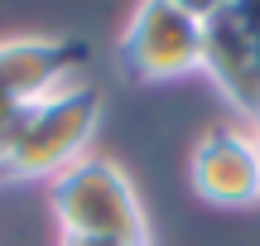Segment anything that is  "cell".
Listing matches in <instances>:
<instances>
[{
  "mask_svg": "<svg viewBox=\"0 0 260 246\" xmlns=\"http://www.w3.org/2000/svg\"><path fill=\"white\" fill-rule=\"evenodd\" d=\"M53 222L63 237H125L149 241V218L130 174L106 155H87L48 183Z\"/></svg>",
  "mask_w": 260,
  "mask_h": 246,
  "instance_id": "cell-2",
  "label": "cell"
},
{
  "mask_svg": "<svg viewBox=\"0 0 260 246\" xmlns=\"http://www.w3.org/2000/svg\"><path fill=\"white\" fill-rule=\"evenodd\" d=\"M58 246H154V241H125V237H58Z\"/></svg>",
  "mask_w": 260,
  "mask_h": 246,
  "instance_id": "cell-7",
  "label": "cell"
},
{
  "mask_svg": "<svg viewBox=\"0 0 260 246\" xmlns=\"http://www.w3.org/2000/svg\"><path fill=\"white\" fill-rule=\"evenodd\" d=\"M82 68H87L82 39H39V34L0 39V135H15L19 116L44 97H53L58 87L77 82Z\"/></svg>",
  "mask_w": 260,
  "mask_h": 246,
  "instance_id": "cell-4",
  "label": "cell"
},
{
  "mask_svg": "<svg viewBox=\"0 0 260 246\" xmlns=\"http://www.w3.org/2000/svg\"><path fill=\"white\" fill-rule=\"evenodd\" d=\"M121 68L140 82H178L203 73V19L174 0H140L121 34Z\"/></svg>",
  "mask_w": 260,
  "mask_h": 246,
  "instance_id": "cell-3",
  "label": "cell"
},
{
  "mask_svg": "<svg viewBox=\"0 0 260 246\" xmlns=\"http://www.w3.org/2000/svg\"><path fill=\"white\" fill-rule=\"evenodd\" d=\"M193 193L212 208H260V140L241 126H217L188 155Z\"/></svg>",
  "mask_w": 260,
  "mask_h": 246,
  "instance_id": "cell-5",
  "label": "cell"
},
{
  "mask_svg": "<svg viewBox=\"0 0 260 246\" xmlns=\"http://www.w3.org/2000/svg\"><path fill=\"white\" fill-rule=\"evenodd\" d=\"M102 121V92L92 82H68L39 106L19 116L10 135V155L0 164V183L10 179H48L68 174L77 160L92 155V135Z\"/></svg>",
  "mask_w": 260,
  "mask_h": 246,
  "instance_id": "cell-1",
  "label": "cell"
},
{
  "mask_svg": "<svg viewBox=\"0 0 260 246\" xmlns=\"http://www.w3.org/2000/svg\"><path fill=\"white\" fill-rule=\"evenodd\" d=\"M174 5H183L188 15H198V19H212V15H222L232 0H174Z\"/></svg>",
  "mask_w": 260,
  "mask_h": 246,
  "instance_id": "cell-8",
  "label": "cell"
},
{
  "mask_svg": "<svg viewBox=\"0 0 260 246\" xmlns=\"http://www.w3.org/2000/svg\"><path fill=\"white\" fill-rule=\"evenodd\" d=\"M255 140H260V121H255Z\"/></svg>",
  "mask_w": 260,
  "mask_h": 246,
  "instance_id": "cell-10",
  "label": "cell"
},
{
  "mask_svg": "<svg viewBox=\"0 0 260 246\" xmlns=\"http://www.w3.org/2000/svg\"><path fill=\"white\" fill-rule=\"evenodd\" d=\"M203 73L241 116L260 121V39L232 5L203 19Z\"/></svg>",
  "mask_w": 260,
  "mask_h": 246,
  "instance_id": "cell-6",
  "label": "cell"
},
{
  "mask_svg": "<svg viewBox=\"0 0 260 246\" xmlns=\"http://www.w3.org/2000/svg\"><path fill=\"white\" fill-rule=\"evenodd\" d=\"M232 10L246 19V24L255 29V39H260V0H232Z\"/></svg>",
  "mask_w": 260,
  "mask_h": 246,
  "instance_id": "cell-9",
  "label": "cell"
}]
</instances>
